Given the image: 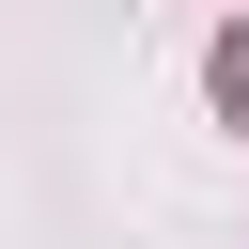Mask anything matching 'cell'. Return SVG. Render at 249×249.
Listing matches in <instances>:
<instances>
[{
    "instance_id": "cell-1",
    "label": "cell",
    "mask_w": 249,
    "mask_h": 249,
    "mask_svg": "<svg viewBox=\"0 0 249 249\" xmlns=\"http://www.w3.org/2000/svg\"><path fill=\"white\" fill-rule=\"evenodd\" d=\"M202 93H218V109H233V124H249V16H233V31H218V62H202Z\"/></svg>"
}]
</instances>
